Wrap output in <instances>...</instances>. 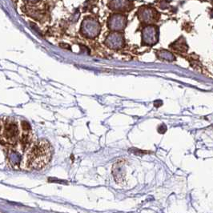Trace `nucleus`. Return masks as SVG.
Instances as JSON below:
<instances>
[{
  "mask_svg": "<svg viewBox=\"0 0 213 213\" xmlns=\"http://www.w3.org/2000/svg\"><path fill=\"white\" fill-rule=\"evenodd\" d=\"M143 43L146 45H154L158 40L157 29L153 26H147L143 30L142 33Z\"/></svg>",
  "mask_w": 213,
  "mask_h": 213,
  "instance_id": "obj_4",
  "label": "nucleus"
},
{
  "mask_svg": "<svg viewBox=\"0 0 213 213\" xmlns=\"http://www.w3.org/2000/svg\"><path fill=\"white\" fill-rule=\"evenodd\" d=\"M22 131H23V133H22V135H20L19 142L20 143V145H21L22 150L27 151L31 147L33 143L32 131L30 129Z\"/></svg>",
  "mask_w": 213,
  "mask_h": 213,
  "instance_id": "obj_7",
  "label": "nucleus"
},
{
  "mask_svg": "<svg viewBox=\"0 0 213 213\" xmlns=\"http://www.w3.org/2000/svg\"><path fill=\"white\" fill-rule=\"evenodd\" d=\"M2 125H3V119H0V137H1V133H2Z\"/></svg>",
  "mask_w": 213,
  "mask_h": 213,
  "instance_id": "obj_14",
  "label": "nucleus"
},
{
  "mask_svg": "<svg viewBox=\"0 0 213 213\" xmlns=\"http://www.w3.org/2000/svg\"><path fill=\"white\" fill-rule=\"evenodd\" d=\"M126 23H127L126 17L120 14H116L113 15L109 19V28L112 30H121L125 27Z\"/></svg>",
  "mask_w": 213,
  "mask_h": 213,
  "instance_id": "obj_5",
  "label": "nucleus"
},
{
  "mask_svg": "<svg viewBox=\"0 0 213 213\" xmlns=\"http://www.w3.org/2000/svg\"><path fill=\"white\" fill-rule=\"evenodd\" d=\"M19 137L20 129L16 120L11 117L4 118L0 143L8 146H13L19 142Z\"/></svg>",
  "mask_w": 213,
  "mask_h": 213,
  "instance_id": "obj_2",
  "label": "nucleus"
},
{
  "mask_svg": "<svg viewBox=\"0 0 213 213\" xmlns=\"http://www.w3.org/2000/svg\"><path fill=\"white\" fill-rule=\"evenodd\" d=\"M158 56L160 59H164L167 61H173L175 59L174 55L167 51H160L158 53Z\"/></svg>",
  "mask_w": 213,
  "mask_h": 213,
  "instance_id": "obj_11",
  "label": "nucleus"
},
{
  "mask_svg": "<svg viewBox=\"0 0 213 213\" xmlns=\"http://www.w3.org/2000/svg\"><path fill=\"white\" fill-rule=\"evenodd\" d=\"M52 147L46 139H39L31 145L26 156V167L30 170H40L51 161Z\"/></svg>",
  "mask_w": 213,
  "mask_h": 213,
  "instance_id": "obj_1",
  "label": "nucleus"
},
{
  "mask_svg": "<svg viewBox=\"0 0 213 213\" xmlns=\"http://www.w3.org/2000/svg\"><path fill=\"white\" fill-rule=\"evenodd\" d=\"M173 49L176 50V51H179V52H186L187 49H188V47L186 46L185 43H184V44H183L180 40H178L175 43Z\"/></svg>",
  "mask_w": 213,
  "mask_h": 213,
  "instance_id": "obj_12",
  "label": "nucleus"
},
{
  "mask_svg": "<svg viewBox=\"0 0 213 213\" xmlns=\"http://www.w3.org/2000/svg\"><path fill=\"white\" fill-rule=\"evenodd\" d=\"M139 15L140 20L145 22V23H149L154 19V12H153L152 9L148 7L142 8L139 11Z\"/></svg>",
  "mask_w": 213,
  "mask_h": 213,
  "instance_id": "obj_10",
  "label": "nucleus"
},
{
  "mask_svg": "<svg viewBox=\"0 0 213 213\" xmlns=\"http://www.w3.org/2000/svg\"><path fill=\"white\" fill-rule=\"evenodd\" d=\"M130 7L129 0H111V8L116 11H124Z\"/></svg>",
  "mask_w": 213,
  "mask_h": 213,
  "instance_id": "obj_9",
  "label": "nucleus"
},
{
  "mask_svg": "<svg viewBox=\"0 0 213 213\" xmlns=\"http://www.w3.org/2000/svg\"><path fill=\"white\" fill-rule=\"evenodd\" d=\"M106 44L111 49L121 48L124 44V37L121 34H119V33L110 34L106 39Z\"/></svg>",
  "mask_w": 213,
  "mask_h": 213,
  "instance_id": "obj_6",
  "label": "nucleus"
},
{
  "mask_svg": "<svg viewBox=\"0 0 213 213\" xmlns=\"http://www.w3.org/2000/svg\"><path fill=\"white\" fill-rule=\"evenodd\" d=\"M158 131L160 133H164V132L167 131V128H166V126L164 125V124H162V125H160V127H159Z\"/></svg>",
  "mask_w": 213,
  "mask_h": 213,
  "instance_id": "obj_13",
  "label": "nucleus"
},
{
  "mask_svg": "<svg viewBox=\"0 0 213 213\" xmlns=\"http://www.w3.org/2000/svg\"><path fill=\"white\" fill-rule=\"evenodd\" d=\"M114 178L117 183L123 182L124 180V177H125V170L124 167V164L117 162L113 167L112 170Z\"/></svg>",
  "mask_w": 213,
  "mask_h": 213,
  "instance_id": "obj_8",
  "label": "nucleus"
},
{
  "mask_svg": "<svg viewBox=\"0 0 213 213\" xmlns=\"http://www.w3.org/2000/svg\"><path fill=\"white\" fill-rule=\"evenodd\" d=\"M82 33L88 38H95L99 34L100 27L96 20L93 19H84L82 23Z\"/></svg>",
  "mask_w": 213,
  "mask_h": 213,
  "instance_id": "obj_3",
  "label": "nucleus"
}]
</instances>
